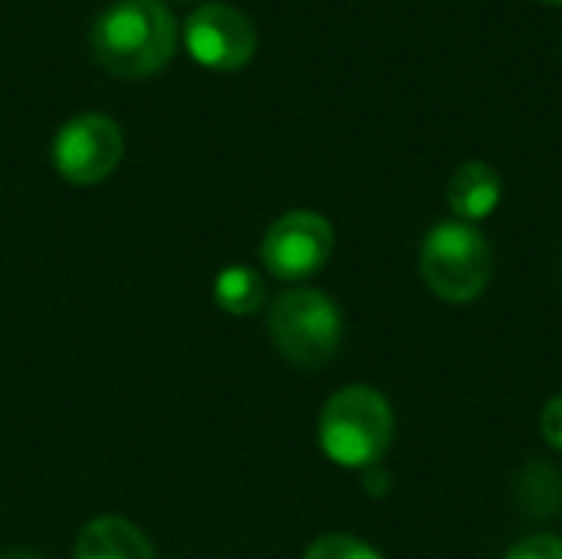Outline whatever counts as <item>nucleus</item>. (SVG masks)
I'll return each mask as SVG.
<instances>
[{
  "label": "nucleus",
  "mask_w": 562,
  "mask_h": 559,
  "mask_svg": "<svg viewBox=\"0 0 562 559\" xmlns=\"http://www.w3.org/2000/svg\"><path fill=\"white\" fill-rule=\"evenodd\" d=\"M494 273L491 241L477 224L441 221L422 241V277L445 303H474Z\"/></svg>",
  "instance_id": "4"
},
{
  "label": "nucleus",
  "mask_w": 562,
  "mask_h": 559,
  "mask_svg": "<svg viewBox=\"0 0 562 559\" xmlns=\"http://www.w3.org/2000/svg\"><path fill=\"white\" fill-rule=\"evenodd\" d=\"M389 471H382L379 465L375 468H369V474H366V491L372 494V497H382L385 491H389Z\"/></svg>",
  "instance_id": "15"
},
{
  "label": "nucleus",
  "mask_w": 562,
  "mask_h": 559,
  "mask_svg": "<svg viewBox=\"0 0 562 559\" xmlns=\"http://www.w3.org/2000/svg\"><path fill=\"white\" fill-rule=\"evenodd\" d=\"M517 494L530 517H553L562 511V474L550 465H530L517 481Z\"/></svg>",
  "instance_id": "11"
},
{
  "label": "nucleus",
  "mask_w": 562,
  "mask_h": 559,
  "mask_svg": "<svg viewBox=\"0 0 562 559\" xmlns=\"http://www.w3.org/2000/svg\"><path fill=\"white\" fill-rule=\"evenodd\" d=\"M540 432H543V441H547L553 451H560L562 455V392L560 395H553V399L543 405V412H540Z\"/></svg>",
  "instance_id": "14"
},
{
  "label": "nucleus",
  "mask_w": 562,
  "mask_h": 559,
  "mask_svg": "<svg viewBox=\"0 0 562 559\" xmlns=\"http://www.w3.org/2000/svg\"><path fill=\"white\" fill-rule=\"evenodd\" d=\"M214 300L231 316H254L267 303V283L254 267H224L214 280Z\"/></svg>",
  "instance_id": "10"
},
{
  "label": "nucleus",
  "mask_w": 562,
  "mask_h": 559,
  "mask_svg": "<svg viewBox=\"0 0 562 559\" xmlns=\"http://www.w3.org/2000/svg\"><path fill=\"white\" fill-rule=\"evenodd\" d=\"M504 559H562V540L553 534H530L517 540Z\"/></svg>",
  "instance_id": "13"
},
{
  "label": "nucleus",
  "mask_w": 562,
  "mask_h": 559,
  "mask_svg": "<svg viewBox=\"0 0 562 559\" xmlns=\"http://www.w3.org/2000/svg\"><path fill=\"white\" fill-rule=\"evenodd\" d=\"M267 326L277 353L303 372L323 369L339 353L346 336L339 303L313 287L280 293L277 303L270 306Z\"/></svg>",
  "instance_id": "3"
},
{
  "label": "nucleus",
  "mask_w": 562,
  "mask_h": 559,
  "mask_svg": "<svg viewBox=\"0 0 562 559\" xmlns=\"http://www.w3.org/2000/svg\"><path fill=\"white\" fill-rule=\"evenodd\" d=\"M72 559H155V550L132 521L95 517L79 530Z\"/></svg>",
  "instance_id": "9"
},
{
  "label": "nucleus",
  "mask_w": 562,
  "mask_h": 559,
  "mask_svg": "<svg viewBox=\"0 0 562 559\" xmlns=\"http://www.w3.org/2000/svg\"><path fill=\"white\" fill-rule=\"evenodd\" d=\"M122 152H125L122 128L99 112L72 115L69 122L59 125L49 145V158L59 178L79 188L105 181L119 168Z\"/></svg>",
  "instance_id": "5"
},
{
  "label": "nucleus",
  "mask_w": 562,
  "mask_h": 559,
  "mask_svg": "<svg viewBox=\"0 0 562 559\" xmlns=\"http://www.w3.org/2000/svg\"><path fill=\"white\" fill-rule=\"evenodd\" d=\"M303 559H382L375 547L349 534H326L306 547Z\"/></svg>",
  "instance_id": "12"
},
{
  "label": "nucleus",
  "mask_w": 562,
  "mask_h": 559,
  "mask_svg": "<svg viewBox=\"0 0 562 559\" xmlns=\"http://www.w3.org/2000/svg\"><path fill=\"white\" fill-rule=\"evenodd\" d=\"M547 3H562V0H547Z\"/></svg>",
  "instance_id": "17"
},
{
  "label": "nucleus",
  "mask_w": 562,
  "mask_h": 559,
  "mask_svg": "<svg viewBox=\"0 0 562 559\" xmlns=\"http://www.w3.org/2000/svg\"><path fill=\"white\" fill-rule=\"evenodd\" d=\"M184 49L214 72H237L257 53V30L237 7L207 3L184 20Z\"/></svg>",
  "instance_id": "7"
},
{
  "label": "nucleus",
  "mask_w": 562,
  "mask_h": 559,
  "mask_svg": "<svg viewBox=\"0 0 562 559\" xmlns=\"http://www.w3.org/2000/svg\"><path fill=\"white\" fill-rule=\"evenodd\" d=\"M95 63L119 79L161 72L178 49V20L165 0H115L92 23Z\"/></svg>",
  "instance_id": "1"
},
{
  "label": "nucleus",
  "mask_w": 562,
  "mask_h": 559,
  "mask_svg": "<svg viewBox=\"0 0 562 559\" xmlns=\"http://www.w3.org/2000/svg\"><path fill=\"white\" fill-rule=\"evenodd\" d=\"M501 198H504V181L497 168L481 158L461 161L448 181V208L464 224H477L491 217L501 208Z\"/></svg>",
  "instance_id": "8"
},
{
  "label": "nucleus",
  "mask_w": 562,
  "mask_h": 559,
  "mask_svg": "<svg viewBox=\"0 0 562 559\" xmlns=\"http://www.w3.org/2000/svg\"><path fill=\"white\" fill-rule=\"evenodd\" d=\"M336 247L333 224L316 211H286L260 241V264L277 280H306L319 273Z\"/></svg>",
  "instance_id": "6"
},
{
  "label": "nucleus",
  "mask_w": 562,
  "mask_h": 559,
  "mask_svg": "<svg viewBox=\"0 0 562 559\" xmlns=\"http://www.w3.org/2000/svg\"><path fill=\"white\" fill-rule=\"evenodd\" d=\"M0 559H40L36 554H26V550H10V554H3Z\"/></svg>",
  "instance_id": "16"
},
{
  "label": "nucleus",
  "mask_w": 562,
  "mask_h": 559,
  "mask_svg": "<svg viewBox=\"0 0 562 559\" xmlns=\"http://www.w3.org/2000/svg\"><path fill=\"white\" fill-rule=\"evenodd\" d=\"M323 455L349 471H369L382 465L395 438V412L389 399L372 385H346L319 412Z\"/></svg>",
  "instance_id": "2"
}]
</instances>
